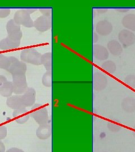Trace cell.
Masks as SVG:
<instances>
[{
  "mask_svg": "<svg viewBox=\"0 0 135 152\" xmlns=\"http://www.w3.org/2000/svg\"><path fill=\"white\" fill-rule=\"evenodd\" d=\"M30 116L34 118L39 125L49 123L48 111L46 107L39 104H35L29 112Z\"/></svg>",
  "mask_w": 135,
  "mask_h": 152,
  "instance_id": "1",
  "label": "cell"
},
{
  "mask_svg": "<svg viewBox=\"0 0 135 152\" xmlns=\"http://www.w3.org/2000/svg\"><path fill=\"white\" fill-rule=\"evenodd\" d=\"M22 37V31L14 34L8 35L5 38L0 41V50L8 51L18 48L20 45Z\"/></svg>",
  "mask_w": 135,
  "mask_h": 152,
  "instance_id": "2",
  "label": "cell"
},
{
  "mask_svg": "<svg viewBox=\"0 0 135 152\" xmlns=\"http://www.w3.org/2000/svg\"><path fill=\"white\" fill-rule=\"evenodd\" d=\"M41 57L42 55L33 48L24 49L20 54V59L22 61L33 65H41Z\"/></svg>",
  "mask_w": 135,
  "mask_h": 152,
  "instance_id": "3",
  "label": "cell"
},
{
  "mask_svg": "<svg viewBox=\"0 0 135 152\" xmlns=\"http://www.w3.org/2000/svg\"><path fill=\"white\" fill-rule=\"evenodd\" d=\"M12 77L14 93L17 95H23L28 88L26 74L12 75Z\"/></svg>",
  "mask_w": 135,
  "mask_h": 152,
  "instance_id": "4",
  "label": "cell"
},
{
  "mask_svg": "<svg viewBox=\"0 0 135 152\" xmlns=\"http://www.w3.org/2000/svg\"><path fill=\"white\" fill-rule=\"evenodd\" d=\"M14 20L20 26L24 27L32 28L34 27V22L25 9H20L16 11L14 16Z\"/></svg>",
  "mask_w": 135,
  "mask_h": 152,
  "instance_id": "5",
  "label": "cell"
},
{
  "mask_svg": "<svg viewBox=\"0 0 135 152\" xmlns=\"http://www.w3.org/2000/svg\"><path fill=\"white\" fill-rule=\"evenodd\" d=\"M119 43L124 48H128L135 43V34L134 33L126 29L120 31L118 34Z\"/></svg>",
  "mask_w": 135,
  "mask_h": 152,
  "instance_id": "6",
  "label": "cell"
},
{
  "mask_svg": "<svg viewBox=\"0 0 135 152\" xmlns=\"http://www.w3.org/2000/svg\"><path fill=\"white\" fill-rule=\"evenodd\" d=\"M52 27V19L51 17L46 16H41L34 22V27L37 31L41 32H45Z\"/></svg>",
  "mask_w": 135,
  "mask_h": 152,
  "instance_id": "7",
  "label": "cell"
},
{
  "mask_svg": "<svg viewBox=\"0 0 135 152\" xmlns=\"http://www.w3.org/2000/svg\"><path fill=\"white\" fill-rule=\"evenodd\" d=\"M93 84L95 90L103 91L107 86L108 78L102 72H96L93 75Z\"/></svg>",
  "mask_w": 135,
  "mask_h": 152,
  "instance_id": "8",
  "label": "cell"
},
{
  "mask_svg": "<svg viewBox=\"0 0 135 152\" xmlns=\"http://www.w3.org/2000/svg\"><path fill=\"white\" fill-rule=\"evenodd\" d=\"M27 70V66L26 63H24L22 61H19L15 57L14 59L11 64L10 67L7 70L11 75H22L26 74Z\"/></svg>",
  "mask_w": 135,
  "mask_h": 152,
  "instance_id": "9",
  "label": "cell"
},
{
  "mask_svg": "<svg viewBox=\"0 0 135 152\" xmlns=\"http://www.w3.org/2000/svg\"><path fill=\"white\" fill-rule=\"evenodd\" d=\"M96 33L102 36L109 35L113 31V26L107 20H101L97 23L95 27Z\"/></svg>",
  "mask_w": 135,
  "mask_h": 152,
  "instance_id": "10",
  "label": "cell"
},
{
  "mask_svg": "<svg viewBox=\"0 0 135 152\" xmlns=\"http://www.w3.org/2000/svg\"><path fill=\"white\" fill-rule=\"evenodd\" d=\"M6 104L8 107L14 110L25 109L26 108L24 103L22 95H16L7 98L6 100Z\"/></svg>",
  "mask_w": 135,
  "mask_h": 152,
  "instance_id": "11",
  "label": "cell"
},
{
  "mask_svg": "<svg viewBox=\"0 0 135 152\" xmlns=\"http://www.w3.org/2000/svg\"><path fill=\"white\" fill-rule=\"evenodd\" d=\"M22 96L26 107H31L35 104L36 92L33 88L28 87Z\"/></svg>",
  "mask_w": 135,
  "mask_h": 152,
  "instance_id": "12",
  "label": "cell"
},
{
  "mask_svg": "<svg viewBox=\"0 0 135 152\" xmlns=\"http://www.w3.org/2000/svg\"><path fill=\"white\" fill-rule=\"evenodd\" d=\"M12 117L14 120L19 124L26 123L30 117L29 112L26 109L14 110L12 113Z\"/></svg>",
  "mask_w": 135,
  "mask_h": 152,
  "instance_id": "13",
  "label": "cell"
},
{
  "mask_svg": "<svg viewBox=\"0 0 135 152\" xmlns=\"http://www.w3.org/2000/svg\"><path fill=\"white\" fill-rule=\"evenodd\" d=\"M93 55L95 58L98 60L104 61L108 59L109 53L108 49L101 45L95 44L93 45Z\"/></svg>",
  "mask_w": 135,
  "mask_h": 152,
  "instance_id": "14",
  "label": "cell"
},
{
  "mask_svg": "<svg viewBox=\"0 0 135 152\" xmlns=\"http://www.w3.org/2000/svg\"><path fill=\"white\" fill-rule=\"evenodd\" d=\"M52 128L50 124L40 125L36 131V135L39 139L45 140L51 136Z\"/></svg>",
  "mask_w": 135,
  "mask_h": 152,
  "instance_id": "15",
  "label": "cell"
},
{
  "mask_svg": "<svg viewBox=\"0 0 135 152\" xmlns=\"http://www.w3.org/2000/svg\"><path fill=\"white\" fill-rule=\"evenodd\" d=\"M107 49L109 53L115 56L120 55L123 52V48L119 41L112 40L107 44Z\"/></svg>",
  "mask_w": 135,
  "mask_h": 152,
  "instance_id": "16",
  "label": "cell"
},
{
  "mask_svg": "<svg viewBox=\"0 0 135 152\" xmlns=\"http://www.w3.org/2000/svg\"><path fill=\"white\" fill-rule=\"evenodd\" d=\"M121 107L125 112L132 113L135 112V99L127 97L123 99L121 103Z\"/></svg>",
  "mask_w": 135,
  "mask_h": 152,
  "instance_id": "17",
  "label": "cell"
},
{
  "mask_svg": "<svg viewBox=\"0 0 135 152\" xmlns=\"http://www.w3.org/2000/svg\"><path fill=\"white\" fill-rule=\"evenodd\" d=\"M122 24L126 29L135 31V14H128L123 18Z\"/></svg>",
  "mask_w": 135,
  "mask_h": 152,
  "instance_id": "18",
  "label": "cell"
},
{
  "mask_svg": "<svg viewBox=\"0 0 135 152\" xmlns=\"http://www.w3.org/2000/svg\"><path fill=\"white\" fill-rule=\"evenodd\" d=\"M14 58L15 57L14 56H6L0 50V68L7 71Z\"/></svg>",
  "mask_w": 135,
  "mask_h": 152,
  "instance_id": "19",
  "label": "cell"
},
{
  "mask_svg": "<svg viewBox=\"0 0 135 152\" xmlns=\"http://www.w3.org/2000/svg\"><path fill=\"white\" fill-rule=\"evenodd\" d=\"M6 31L8 35L14 34L22 31L20 26L17 24L14 19H10L7 23Z\"/></svg>",
  "mask_w": 135,
  "mask_h": 152,
  "instance_id": "20",
  "label": "cell"
},
{
  "mask_svg": "<svg viewBox=\"0 0 135 152\" xmlns=\"http://www.w3.org/2000/svg\"><path fill=\"white\" fill-rule=\"evenodd\" d=\"M13 92L14 87L12 82H6L4 86L0 88V95L4 97L9 98L12 96Z\"/></svg>",
  "mask_w": 135,
  "mask_h": 152,
  "instance_id": "21",
  "label": "cell"
},
{
  "mask_svg": "<svg viewBox=\"0 0 135 152\" xmlns=\"http://www.w3.org/2000/svg\"><path fill=\"white\" fill-rule=\"evenodd\" d=\"M41 63L44 65L47 72L52 71V54L51 53H46L42 55Z\"/></svg>",
  "mask_w": 135,
  "mask_h": 152,
  "instance_id": "22",
  "label": "cell"
},
{
  "mask_svg": "<svg viewBox=\"0 0 135 152\" xmlns=\"http://www.w3.org/2000/svg\"><path fill=\"white\" fill-rule=\"evenodd\" d=\"M103 71L109 74H113L117 69V66L113 61L106 60L101 65Z\"/></svg>",
  "mask_w": 135,
  "mask_h": 152,
  "instance_id": "23",
  "label": "cell"
},
{
  "mask_svg": "<svg viewBox=\"0 0 135 152\" xmlns=\"http://www.w3.org/2000/svg\"><path fill=\"white\" fill-rule=\"evenodd\" d=\"M42 82L43 86L46 87H51L52 86V72H46L43 75Z\"/></svg>",
  "mask_w": 135,
  "mask_h": 152,
  "instance_id": "24",
  "label": "cell"
},
{
  "mask_svg": "<svg viewBox=\"0 0 135 152\" xmlns=\"http://www.w3.org/2000/svg\"><path fill=\"white\" fill-rule=\"evenodd\" d=\"M124 83L132 88H135V75H128L124 78Z\"/></svg>",
  "mask_w": 135,
  "mask_h": 152,
  "instance_id": "25",
  "label": "cell"
},
{
  "mask_svg": "<svg viewBox=\"0 0 135 152\" xmlns=\"http://www.w3.org/2000/svg\"><path fill=\"white\" fill-rule=\"evenodd\" d=\"M108 127L109 130L114 132H118L121 129V126L116 122H109L108 123Z\"/></svg>",
  "mask_w": 135,
  "mask_h": 152,
  "instance_id": "26",
  "label": "cell"
},
{
  "mask_svg": "<svg viewBox=\"0 0 135 152\" xmlns=\"http://www.w3.org/2000/svg\"><path fill=\"white\" fill-rule=\"evenodd\" d=\"M11 10L9 8H0V18H5L10 14Z\"/></svg>",
  "mask_w": 135,
  "mask_h": 152,
  "instance_id": "27",
  "label": "cell"
},
{
  "mask_svg": "<svg viewBox=\"0 0 135 152\" xmlns=\"http://www.w3.org/2000/svg\"><path fill=\"white\" fill-rule=\"evenodd\" d=\"M39 10L43 14V16L51 17L52 9H51V8H42V9H39Z\"/></svg>",
  "mask_w": 135,
  "mask_h": 152,
  "instance_id": "28",
  "label": "cell"
},
{
  "mask_svg": "<svg viewBox=\"0 0 135 152\" xmlns=\"http://www.w3.org/2000/svg\"><path fill=\"white\" fill-rule=\"evenodd\" d=\"M7 136V128L5 126H0V140L5 139Z\"/></svg>",
  "mask_w": 135,
  "mask_h": 152,
  "instance_id": "29",
  "label": "cell"
},
{
  "mask_svg": "<svg viewBox=\"0 0 135 152\" xmlns=\"http://www.w3.org/2000/svg\"><path fill=\"white\" fill-rule=\"evenodd\" d=\"M7 81V79L5 76L0 75V88L2 87Z\"/></svg>",
  "mask_w": 135,
  "mask_h": 152,
  "instance_id": "30",
  "label": "cell"
},
{
  "mask_svg": "<svg viewBox=\"0 0 135 152\" xmlns=\"http://www.w3.org/2000/svg\"><path fill=\"white\" fill-rule=\"evenodd\" d=\"M6 152H24L23 150L18 148H11Z\"/></svg>",
  "mask_w": 135,
  "mask_h": 152,
  "instance_id": "31",
  "label": "cell"
},
{
  "mask_svg": "<svg viewBox=\"0 0 135 152\" xmlns=\"http://www.w3.org/2000/svg\"><path fill=\"white\" fill-rule=\"evenodd\" d=\"M25 10L29 15H31V14H33V12H34L35 11H37V9H33V8H26V9H25Z\"/></svg>",
  "mask_w": 135,
  "mask_h": 152,
  "instance_id": "32",
  "label": "cell"
},
{
  "mask_svg": "<svg viewBox=\"0 0 135 152\" xmlns=\"http://www.w3.org/2000/svg\"><path fill=\"white\" fill-rule=\"evenodd\" d=\"M6 148L2 141L0 140V152H6Z\"/></svg>",
  "mask_w": 135,
  "mask_h": 152,
  "instance_id": "33",
  "label": "cell"
},
{
  "mask_svg": "<svg viewBox=\"0 0 135 152\" xmlns=\"http://www.w3.org/2000/svg\"><path fill=\"white\" fill-rule=\"evenodd\" d=\"M98 35H97V33L96 32L93 33V42L94 43H96L97 42V41H98Z\"/></svg>",
  "mask_w": 135,
  "mask_h": 152,
  "instance_id": "34",
  "label": "cell"
},
{
  "mask_svg": "<svg viewBox=\"0 0 135 152\" xmlns=\"http://www.w3.org/2000/svg\"><path fill=\"white\" fill-rule=\"evenodd\" d=\"M133 135L135 137V126H134L133 128Z\"/></svg>",
  "mask_w": 135,
  "mask_h": 152,
  "instance_id": "35",
  "label": "cell"
}]
</instances>
